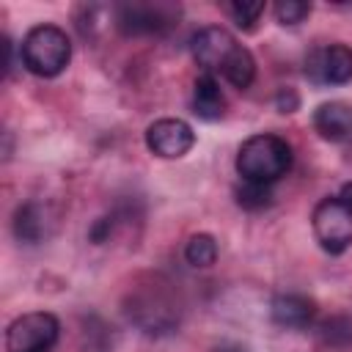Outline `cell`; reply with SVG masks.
Listing matches in <instances>:
<instances>
[{
    "label": "cell",
    "instance_id": "9a60e30c",
    "mask_svg": "<svg viewBox=\"0 0 352 352\" xmlns=\"http://www.w3.org/2000/svg\"><path fill=\"white\" fill-rule=\"evenodd\" d=\"M319 336L330 346H338V349L352 346V319L349 316H330L322 322Z\"/></svg>",
    "mask_w": 352,
    "mask_h": 352
},
{
    "label": "cell",
    "instance_id": "8fae6325",
    "mask_svg": "<svg viewBox=\"0 0 352 352\" xmlns=\"http://www.w3.org/2000/svg\"><path fill=\"white\" fill-rule=\"evenodd\" d=\"M192 113L204 121H217L226 113V96L214 80V74L204 72L192 85Z\"/></svg>",
    "mask_w": 352,
    "mask_h": 352
},
{
    "label": "cell",
    "instance_id": "4fadbf2b",
    "mask_svg": "<svg viewBox=\"0 0 352 352\" xmlns=\"http://www.w3.org/2000/svg\"><path fill=\"white\" fill-rule=\"evenodd\" d=\"M223 77L234 85V88H248L250 82H253V77H256V60H253V55H250V50H245L242 44L234 50V55L228 58V63L223 66Z\"/></svg>",
    "mask_w": 352,
    "mask_h": 352
},
{
    "label": "cell",
    "instance_id": "5bb4252c",
    "mask_svg": "<svg viewBox=\"0 0 352 352\" xmlns=\"http://www.w3.org/2000/svg\"><path fill=\"white\" fill-rule=\"evenodd\" d=\"M184 258L192 267H212L217 261V242L212 234H195L190 236L187 248H184Z\"/></svg>",
    "mask_w": 352,
    "mask_h": 352
},
{
    "label": "cell",
    "instance_id": "7c38bea8",
    "mask_svg": "<svg viewBox=\"0 0 352 352\" xmlns=\"http://www.w3.org/2000/svg\"><path fill=\"white\" fill-rule=\"evenodd\" d=\"M14 231L28 245L38 242L41 236H47V209L38 206V204L19 206L16 209V217H14Z\"/></svg>",
    "mask_w": 352,
    "mask_h": 352
},
{
    "label": "cell",
    "instance_id": "e0dca14e",
    "mask_svg": "<svg viewBox=\"0 0 352 352\" xmlns=\"http://www.w3.org/2000/svg\"><path fill=\"white\" fill-rule=\"evenodd\" d=\"M228 14L242 30H250L258 22V16L264 14V3L261 0H236V3H228Z\"/></svg>",
    "mask_w": 352,
    "mask_h": 352
},
{
    "label": "cell",
    "instance_id": "5b68a950",
    "mask_svg": "<svg viewBox=\"0 0 352 352\" xmlns=\"http://www.w3.org/2000/svg\"><path fill=\"white\" fill-rule=\"evenodd\" d=\"M179 19V8L170 3H124L116 8V25L126 36L165 33Z\"/></svg>",
    "mask_w": 352,
    "mask_h": 352
},
{
    "label": "cell",
    "instance_id": "7a4b0ae2",
    "mask_svg": "<svg viewBox=\"0 0 352 352\" xmlns=\"http://www.w3.org/2000/svg\"><path fill=\"white\" fill-rule=\"evenodd\" d=\"M19 58L36 77H55L72 60V41L58 25H36L22 38Z\"/></svg>",
    "mask_w": 352,
    "mask_h": 352
},
{
    "label": "cell",
    "instance_id": "d6986e66",
    "mask_svg": "<svg viewBox=\"0 0 352 352\" xmlns=\"http://www.w3.org/2000/svg\"><path fill=\"white\" fill-rule=\"evenodd\" d=\"M110 228H113V220H110V217L96 220V223H94V228H91V239H94V242H104V239H107V234H110Z\"/></svg>",
    "mask_w": 352,
    "mask_h": 352
},
{
    "label": "cell",
    "instance_id": "30bf717a",
    "mask_svg": "<svg viewBox=\"0 0 352 352\" xmlns=\"http://www.w3.org/2000/svg\"><path fill=\"white\" fill-rule=\"evenodd\" d=\"M316 308H314V300L302 297V294H275L272 302H270V316L275 324L280 327H305L311 324Z\"/></svg>",
    "mask_w": 352,
    "mask_h": 352
},
{
    "label": "cell",
    "instance_id": "8992f818",
    "mask_svg": "<svg viewBox=\"0 0 352 352\" xmlns=\"http://www.w3.org/2000/svg\"><path fill=\"white\" fill-rule=\"evenodd\" d=\"M146 146L162 160H179L195 146V132L182 118H160L146 129Z\"/></svg>",
    "mask_w": 352,
    "mask_h": 352
},
{
    "label": "cell",
    "instance_id": "ac0fdd59",
    "mask_svg": "<svg viewBox=\"0 0 352 352\" xmlns=\"http://www.w3.org/2000/svg\"><path fill=\"white\" fill-rule=\"evenodd\" d=\"M311 14V6L302 0H278L275 3V16L280 25H297Z\"/></svg>",
    "mask_w": 352,
    "mask_h": 352
},
{
    "label": "cell",
    "instance_id": "2e32d148",
    "mask_svg": "<svg viewBox=\"0 0 352 352\" xmlns=\"http://www.w3.org/2000/svg\"><path fill=\"white\" fill-rule=\"evenodd\" d=\"M236 204L242 209H264L272 204V192H270V184H253V182H245L239 190H236Z\"/></svg>",
    "mask_w": 352,
    "mask_h": 352
},
{
    "label": "cell",
    "instance_id": "277c9868",
    "mask_svg": "<svg viewBox=\"0 0 352 352\" xmlns=\"http://www.w3.org/2000/svg\"><path fill=\"white\" fill-rule=\"evenodd\" d=\"M58 319L47 311H30L16 316L6 330V346L8 352H50V346L58 341Z\"/></svg>",
    "mask_w": 352,
    "mask_h": 352
},
{
    "label": "cell",
    "instance_id": "ffe728a7",
    "mask_svg": "<svg viewBox=\"0 0 352 352\" xmlns=\"http://www.w3.org/2000/svg\"><path fill=\"white\" fill-rule=\"evenodd\" d=\"M297 94L292 91V88H286V91H280L278 94V107H280V113H292L294 107H297Z\"/></svg>",
    "mask_w": 352,
    "mask_h": 352
},
{
    "label": "cell",
    "instance_id": "9c48e42d",
    "mask_svg": "<svg viewBox=\"0 0 352 352\" xmlns=\"http://www.w3.org/2000/svg\"><path fill=\"white\" fill-rule=\"evenodd\" d=\"M314 129L333 143L352 140V104L346 102H324L314 110Z\"/></svg>",
    "mask_w": 352,
    "mask_h": 352
},
{
    "label": "cell",
    "instance_id": "3957f363",
    "mask_svg": "<svg viewBox=\"0 0 352 352\" xmlns=\"http://www.w3.org/2000/svg\"><path fill=\"white\" fill-rule=\"evenodd\" d=\"M314 236L322 250L338 256L352 245V206L338 195L322 198L311 214Z\"/></svg>",
    "mask_w": 352,
    "mask_h": 352
},
{
    "label": "cell",
    "instance_id": "ba28073f",
    "mask_svg": "<svg viewBox=\"0 0 352 352\" xmlns=\"http://www.w3.org/2000/svg\"><path fill=\"white\" fill-rule=\"evenodd\" d=\"M305 72L316 82L344 85L352 80V50L346 44H330V47L314 50L305 63Z\"/></svg>",
    "mask_w": 352,
    "mask_h": 352
},
{
    "label": "cell",
    "instance_id": "6da1fadb",
    "mask_svg": "<svg viewBox=\"0 0 352 352\" xmlns=\"http://www.w3.org/2000/svg\"><path fill=\"white\" fill-rule=\"evenodd\" d=\"M292 168V146L278 135H253L236 151V170L242 182L272 184Z\"/></svg>",
    "mask_w": 352,
    "mask_h": 352
},
{
    "label": "cell",
    "instance_id": "52a82bcc",
    "mask_svg": "<svg viewBox=\"0 0 352 352\" xmlns=\"http://www.w3.org/2000/svg\"><path fill=\"white\" fill-rule=\"evenodd\" d=\"M236 38L220 28V25H206L201 28L192 38H190V50H192V58L198 60V66H204L209 74L212 72H223V66L228 63V58L234 55L236 50Z\"/></svg>",
    "mask_w": 352,
    "mask_h": 352
},
{
    "label": "cell",
    "instance_id": "44dd1931",
    "mask_svg": "<svg viewBox=\"0 0 352 352\" xmlns=\"http://www.w3.org/2000/svg\"><path fill=\"white\" fill-rule=\"evenodd\" d=\"M338 198H341V201H346V204L352 206V184H344V187H341V192H338Z\"/></svg>",
    "mask_w": 352,
    "mask_h": 352
}]
</instances>
